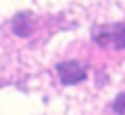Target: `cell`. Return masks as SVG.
I'll return each mask as SVG.
<instances>
[{
    "label": "cell",
    "mask_w": 125,
    "mask_h": 115,
    "mask_svg": "<svg viewBox=\"0 0 125 115\" xmlns=\"http://www.w3.org/2000/svg\"><path fill=\"white\" fill-rule=\"evenodd\" d=\"M92 40L102 48L125 50V23H102L92 29Z\"/></svg>",
    "instance_id": "1"
},
{
    "label": "cell",
    "mask_w": 125,
    "mask_h": 115,
    "mask_svg": "<svg viewBox=\"0 0 125 115\" xmlns=\"http://www.w3.org/2000/svg\"><path fill=\"white\" fill-rule=\"evenodd\" d=\"M56 73H58V80L62 82V86H75L85 80L88 71L77 61H65V63L56 65Z\"/></svg>",
    "instance_id": "2"
},
{
    "label": "cell",
    "mask_w": 125,
    "mask_h": 115,
    "mask_svg": "<svg viewBox=\"0 0 125 115\" xmlns=\"http://www.w3.org/2000/svg\"><path fill=\"white\" fill-rule=\"evenodd\" d=\"M111 109L115 111L117 115H125V90L115 96V101L111 102Z\"/></svg>",
    "instance_id": "3"
}]
</instances>
